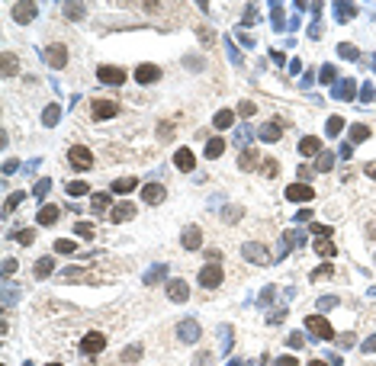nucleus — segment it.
Instances as JSON below:
<instances>
[{"label": "nucleus", "mask_w": 376, "mask_h": 366, "mask_svg": "<svg viewBox=\"0 0 376 366\" xmlns=\"http://www.w3.org/2000/svg\"><path fill=\"white\" fill-rule=\"evenodd\" d=\"M74 247H77V244H74V241H68V238H62V241H55V251H58V254H71Z\"/></svg>", "instance_id": "obj_34"}, {"label": "nucleus", "mask_w": 376, "mask_h": 366, "mask_svg": "<svg viewBox=\"0 0 376 366\" xmlns=\"http://www.w3.org/2000/svg\"><path fill=\"white\" fill-rule=\"evenodd\" d=\"M222 151H225V138H212L206 145V158H219Z\"/></svg>", "instance_id": "obj_25"}, {"label": "nucleus", "mask_w": 376, "mask_h": 366, "mask_svg": "<svg viewBox=\"0 0 376 366\" xmlns=\"http://www.w3.org/2000/svg\"><path fill=\"white\" fill-rule=\"evenodd\" d=\"M77 235H93V225H87V222H81V225H77Z\"/></svg>", "instance_id": "obj_43"}, {"label": "nucleus", "mask_w": 376, "mask_h": 366, "mask_svg": "<svg viewBox=\"0 0 376 366\" xmlns=\"http://www.w3.org/2000/svg\"><path fill=\"white\" fill-rule=\"evenodd\" d=\"M367 138H370L367 125H351V142H367Z\"/></svg>", "instance_id": "obj_28"}, {"label": "nucleus", "mask_w": 376, "mask_h": 366, "mask_svg": "<svg viewBox=\"0 0 376 366\" xmlns=\"http://www.w3.org/2000/svg\"><path fill=\"white\" fill-rule=\"evenodd\" d=\"M13 241H20V244H32V241H36V231H32V228L16 231V235H13Z\"/></svg>", "instance_id": "obj_30"}, {"label": "nucleus", "mask_w": 376, "mask_h": 366, "mask_svg": "<svg viewBox=\"0 0 376 366\" xmlns=\"http://www.w3.org/2000/svg\"><path fill=\"white\" fill-rule=\"evenodd\" d=\"M180 241H184L187 251H196V247L203 244V231L196 228V225H190V228H184V238H180Z\"/></svg>", "instance_id": "obj_10"}, {"label": "nucleus", "mask_w": 376, "mask_h": 366, "mask_svg": "<svg viewBox=\"0 0 376 366\" xmlns=\"http://www.w3.org/2000/svg\"><path fill=\"white\" fill-rule=\"evenodd\" d=\"M341 55H347V58H351V61H354V55H357V52H354V48H351V45H341Z\"/></svg>", "instance_id": "obj_48"}, {"label": "nucleus", "mask_w": 376, "mask_h": 366, "mask_svg": "<svg viewBox=\"0 0 376 366\" xmlns=\"http://www.w3.org/2000/svg\"><path fill=\"white\" fill-rule=\"evenodd\" d=\"M142 196H145L148 206H158V203H164V186L161 183H148L145 190H142Z\"/></svg>", "instance_id": "obj_11"}, {"label": "nucleus", "mask_w": 376, "mask_h": 366, "mask_svg": "<svg viewBox=\"0 0 376 366\" xmlns=\"http://www.w3.org/2000/svg\"><path fill=\"white\" fill-rule=\"evenodd\" d=\"M132 215H135V206H132V203H119V206L109 212V219H113V222H125V219H132Z\"/></svg>", "instance_id": "obj_15"}, {"label": "nucleus", "mask_w": 376, "mask_h": 366, "mask_svg": "<svg viewBox=\"0 0 376 366\" xmlns=\"http://www.w3.org/2000/svg\"><path fill=\"white\" fill-rule=\"evenodd\" d=\"M39 222H42V225H55V222H58V209H55V206H42V209H39Z\"/></svg>", "instance_id": "obj_22"}, {"label": "nucleus", "mask_w": 376, "mask_h": 366, "mask_svg": "<svg viewBox=\"0 0 376 366\" xmlns=\"http://www.w3.org/2000/svg\"><path fill=\"white\" fill-rule=\"evenodd\" d=\"M170 129H174L170 122H161V125H158V138H170Z\"/></svg>", "instance_id": "obj_39"}, {"label": "nucleus", "mask_w": 376, "mask_h": 366, "mask_svg": "<svg viewBox=\"0 0 376 366\" xmlns=\"http://www.w3.org/2000/svg\"><path fill=\"white\" fill-rule=\"evenodd\" d=\"M209 360H212V357H209V353H203V357L196 360V366H209Z\"/></svg>", "instance_id": "obj_49"}, {"label": "nucleus", "mask_w": 376, "mask_h": 366, "mask_svg": "<svg viewBox=\"0 0 376 366\" xmlns=\"http://www.w3.org/2000/svg\"><path fill=\"white\" fill-rule=\"evenodd\" d=\"M373 347H376V337H370V341L363 344V350H373Z\"/></svg>", "instance_id": "obj_50"}, {"label": "nucleus", "mask_w": 376, "mask_h": 366, "mask_svg": "<svg viewBox=\"0 0 376 366\" xmlns=\"http://www.w3.org/2000/svg\"><path fill=\"white\" fill-rule=\"evenodd\" d=\"M367 235H370V238H376V222H373V225L367 228Z\"/></svg>", "instance_id": "obj_51"}, {"label": "nucleus", "mask_w": 376, "mask_h": 366, "mask_svg": "<svg viewBox=\"0 0 376 366\" xmlns=\"http://www.w3.org/2000/svg\"><path fill=\"white\" fill-rule=\"evenodd\" d=\"M138 357H142V344H132L123 350V363H138Z\"/></svg>", "instance_id": "obj_26"}, {"label": "nucleus", "mask_w": 376, "mask_h": 366, "mask_svg": "<svg viewBox=\"0 0 376 366\" xmlns=\"http://www.w3.org/2000/svg\"><path fill=\"white\" fill-rule=\"evenodd\" d=\"M276 366H296V360H292V357H280V360H276Z\"/></svg>", "instance_id": "obj_46"}, {"label": "nucleus", "mask_w": 376, "mask_h": 366, "mask_svg": "<svg viewBox=\"0 0 376 366\" xmlns=\"http://www.w3.org/2000/svg\"><path fill=\"white\" fill-rule=\"evenodd\" d=\"M238 113H241V116H254V113H257V106H254V103H248V100H245V103H241V106H238Z\"/></svg>", "instance_id": "obj_38"}, {"label": "nucleus", "mask_w": 376, "mask_h": 366, "mask_svg": "<svg viewBox=\"0 0 376 366\" xmlns=\"http://www.w3.org/2000/svg\"><path fill=\"white\" fill-rule=\"evenodd\" d=\"M315 254H318V257H334L338 247H334V241H328V238H318V241H315Z\"/></svg>", "instance_id": "obj_17"}, {"label": "nucleus", "mask_w": 376, "mask_h": 366, "mask_svg": "<svg viewBox=\"0 0 376 366\" xmlns=\"http://www.w3.org/2000/svg\"><path fill=\"white\" fill-rule=\"evenodd\" d=\"M241 254H245L248 260H254V264H261V267H267V264H270V251L264 247V244H245Z\"/></svg>", "instance_id": "obj_6"}, {"label": "nucleus", "mask_w": 376, "mask_h": 366, "mask_svg": "<svg viewBox=\"0 0 376 366\" xmlns=\"http://www.w3.org/2000/svg\"><path fill=\"white\" fill-rule=\"evenodd\" d=\"M106 206H109V199L103 196V193H97V196H93V209L100 212V209H106Z\"/></svg>", "instance_id": "obj_37"}, {"label": "nucleus", "mask_w": 376, "mask_h": 366, "mask_svg": "<svg viewBox=\"0 0 376 366\" xmlns=\"http://www.w3.org/2000/svg\"><path fill=\"white\" fill-rule=\"evenodd\" d=\"M103 347H106V337H103L100 331H90V334L81 341V350H84V353H100Z\"/></svg>", "instance_id": "obj_7"}, {"label": "nucleus", "mask_w": 376, "mask_h": 366, "mask_svg": "<svg viewBox=\"0 0 376 366\" xmlns=\"http://www.w3.org/2000/svg\"><path fill=\"white\" fill-rule=\"evenodd\" d=\"M177 334H180V337H187V344H193L200 331H196V325H193V321H184V325L177 328Z\"/></svg>", "instance_id": "obj_23"}, {"label": "nucleus", "mask_w": 376, "mask_h": 366, "mask_svg": "<svg viewBox=\"0 0 376 366\" xmlns=\"http://www.w3.org/2000/svg\"><path fill=\"white\" fill-rule=\"evenodd\" d=\"M264 161H267V164H264V174L273 177V174H276V161H273V158H264Z\"/></svg>", "instance_id": "obj_40"}, {"label": "nucleus", "mask_w": 376, "mask_h": 366, "mask_svg": "<svg viewBox=\"0 0 376 366\" xmlns=\"http://www.w3.org/2000/svg\"><path fill=\"white\" fill-rule=\"evenodd\" d=\"M309 366H325V363H322V360H312V363H309Z\"/></svg>", "instance_id": "obj_52"}, {"label": "nucleus", "mask_w": 376, "mask_h": 366, "mask_svg": "<svg viewBox=\"0 0 376 366\" xmlns=\"http://www.w3.org/2000/svg\"><path fill=\"white\" fill-rule=\"evenodd\" d=\"M23 199H26V193H13V196H10V199H7V203H3V212H7V215H10V212H13V209H16V206H20V203H23Z\"/></svg>", "instance_id": "obj_29"}, {"label": "nucleus", "mask_w": 376, "mask_h": 366, "mask_svg": "<svg viewBox=\"0 0 376 366\" xmlns=\"http://www.w3.org/2000/svg\"><path fill=\"white\" fill-rule=\"evenodd\" d=\"M306 328L312 331L315 337H322V341H334V328H331V321L322 318V315H309V318H306Z\"/></svg>", "instance_id": "obj_1"}, {"label": "nucleus", "mask_w": 376, "mask_h": 366, "mask_svg": "<svg viewBox=\"0 0 376 366\" xmlns=\"http://www.w3.org/2000/svg\"><path fill=\"white\" fill-rule=\"evenodd\" d=\"M135 81L138 84H154V81H161V68H154V64H142L135 71Z\"/></svg>", "instance_id": "obj_9"}, {"label": "nucleus", "mask_w": 376, "mask_h": 366, "mask_svg": "<svg viewBox=\"0 0 376 366\" xmlns=\"http://www.w3.org/2000/svg\"><path fill=\"white\" fill-rule=\"evenodd\" d=\"M290 344H292V347H302L306 341H302V334H292V337H290Z\"/></svg>", "instance_id": "obj_47"}, {"label": "nucleus", "mask_w": 376, "mask_h": 366, "mask_svg": "<svg viewBox=\"0 0 376 366\" xmlns=\"http://www.w3.org/2000/svg\"><path fill=\"white\" fill-rule=\"evenodd\" d=\"M84 193H87V183H84V180L68 183V196H84Z\"/></svg>", "instance_id": "obj_31"}, {"label": "nucleus", "mask_w": 376, "mask_h": 366, "mask_svg": "<svg viewBox=\"0 0 376 366\" xmlns=\"http://www.w3.org/2000/svg\"><path fill=\"white\" fill-rule=\"evenodd\" d=\"M3 74H7V77L16 74V55H10V52L3 55Z\"/></svg>", "instance_id": "obj_33"}, {"label": "nucleus", "mask_w": 376, "mask_h": 366, "mask_svg": "<svg viewBox=\"0 0 376 366\" xmlns=\"http://www.w3.org/2000/svg\"><path fill=\"white\" fill-rule=\"evenodd\" d=\"M200 39L206 42V45H212V29H200Z\"/></svg>", "instance_id": "obj_44"}, {"label": "nucleus", "mask_w": 376, "mask_h": 366, "mask_svg": "<svg viewBox=\"0 0 376 366\" xmlns=\"http://www.w3.org/2000/svg\"><path fill=\"white\" fill-rule=\"evenodd\" d=\"M257 164H261V154H257V148H245V151H241L238 167H241V170H254Z\"/></svg>", "instance_id": "obj_14"}, {"label": "nucleus", "mask_w": 376, "mask_h": 366, "mask_svg": "<svg viewBox=\"0 0 376 366\" xmlns=\"http://www.w3.org/2000/svg\"><path fill=\"white\" fill-rule=\"evenodd\" d=\"M318 148H322V142H318L315 135H309V138H302V142H299V151L302 154H318Z\"/></svg>", "instance_id": "obj_20"}, {"label": "nucleus", "mask_w": 376, "mask_h": 366, "mask_svg": "<svg viewBox=\"0 0 376 366\" xmlns=\"http://www.w3.org/2000/svg\"><path fill=\"white\" fill-rule=\"evenodd\" d=\"M174 164L180 170H193V151L190 148H180V151H177V158H174Z\"/></svg>", "instance_id": "obj_19"}, {"label": "nucleus", "mask_w": 376, "mask_h": 366, "mask_svg": "<svg viewBox=\"0 0 376 366\" xmlns=\"http://www.w3.org/2000/svg\"><path fill=\"white\" fill-rule=\"evenodd\" d=\"M328 273H331V264H328V267H322V270H315V273H312V283L322 280V276H328Z\"/></svg>", "instance_id": "obj_42"}, {"label": "nucleus", "mask_w": 376, "mask_h": 366, "mask_svg": "<svg viewBox=\"0 0 376 366\" xmlns=\"http://www.w3.org/2000/svg\"><path fill=\"white\" fill-rule=\"evenodd\" d=\"M167 296L174 299V302H187L190 289H187V283H184V280H170V283H167Z\"/></svg>", "instance_id": "obj_13"}, {"label": "nucleus", "mask_w": 376, "mask_h": 366, "mask_svg": "<svg viewBox=\"0 0 376 366\" xmlns=\"http://www.w3.org/2000/svg\"><path fill=\"white\" fill-rule=\"evenodd\" d=\"M97 77H100V84H109V87L125 84V71L123 68H113V64H103V68L97 71Z\"/></svg>", "instance_id": "obj_3"}, {"label": "nucleus", "mask_w": 376, "mask_h": 366, "mask_svg": "<svg viewBox=\"0 0 376 366\" xmlns=\"http://www.w3.org/2000/svg\"><path fill=\"white\" fill-rule=\"evenodd\" d=\"M64 16H68V20H81V16H84V7H81V3H68V7H64Z\"/></svg>", "instance_id": "obj_32"}, {"label": "nucleus", "mask_w": 376, "mask_h": 366, "mask_svg": "<svg viewBox=\"0 0 376 366\" xmlns=\"http://www.w3.org/2000/svg\"><path fill=\"white\" fill-rule=\"evenodd\" d=\"M367 170H370V177H376V167H367Z\"/></svg>", "instance_id": "obj_53"}, {"label": "nucleus", "mask_w": 376, "mask_h": 366, "mask_svg": "<svg viewBox=\"0 0 376 366\" xmlns=\"http://www.w3.org/2000/svg\"><path fill=\"white\" fill-rule=\"evenodd\" d=\"M68 161H71V167H77V170H87V167L93 164V154L87 151L84 145H74V148L68 151Z\"/></svg>", "instance_id": "obj_4"}, {"label": "nucleus", "mask_w": 376, "mask_h": 366, "mask_svg": "<svg viewBox=\"0 0 376 366\" xmlns=\"http://www.w3.org/2000/svg\"><path fill=\"white\" fill-rule=\"evenodd\" d=\"M312 231H315V235H331L328 225H312Z\"/></svg>", "instance_id": "obj_45"}, {"label": "nucleus", "mask_w": 376, "mask_h": 366, "mask_svg": "<svg viewBox=\"0 0 376 366\" xmlns=\"http://www.w3.org/2000/svg\"><path fill=\"white\" fill-rule=\"evenodd\" d=\"M231 122H235V113H231V109H222V113H215V129H229Z\"/></svg>", "instance_id": "obj_24"}, {"label": "nucleus", "mask_w": 376, "mask_h": 366, "mask_svg": "<svg viewBox=\"0 0 376 366\" xmlns=\"http://www.w3.org/2000/svg\"><path fill=\"white\" fill-rule=\"evenodd\" d=\"M116 103L113 100H93V116H97V119H109V116H116Z\"/></svg>", "instance_id": "obj_12"}, {"label": "nucleus", "mask_w": 376, "mask_h": 366, "mask_svg": "<svg viewBox=\"0 0 376 366\" xmlns=\"http://www.w3.org/2000/svg\"><path fill=\"white\" fill-rule=\"evenodd\" d=\"M312 196H315V190L309 183H292V186H286V199H290V203H309Z\"/></svg>", "instance_id": "obj_5"}, {"label": "nucleus", "mask_w": 376, "mask_h": 366, "mask_svg": "<svg viewBox=\"0 0 376 366\" xmlns=\"http://www.w3.org/2000/svg\"><path fill=\"white\" fill-rule=\"evenodd\" d=\"M42 119H45V125H55V122H58V106H48Z\"/></svg>", "instance_id": "obj_36"}, {"label": "nucleus", "mask_w": 376, "mask_h": 366, "mask_svg": "<svg viewBox=\"0 0 376 366\" xmlns=\"http://www.w3.org/2000/svg\"><path fill=\"white\" fill-rule=\"evenodd\" d=\"M222 267H219V264H206V267L200 270V286L203 289H215V286H219V283H222Z\"/></svg>", "instance_id": "obj_2"}, {"label": "nucleus", "mask_w": 376, "mask_h": 366, "mask_svg": "<svg viewBox=\"0 0 376 366\" xmlns=\"http://www.w3.org/2000/svg\"><path fill=\"white\" fill-rule=\"evenodd\" d=\"M261 138L264 142H276V138H280V125H276V122H267L261 129Z\"/></svg>", "instance_id": "obj_27"}, {"label": "nucleus", "mask_w": 376, "mask_h": 366, "mask_svg": "<svg viewBox=\"0 0 376 366\" xmlns=\"http://www.w3.org/2000/svg\"><path fill=\"white\" fill-rule=\"evenodd\" d=\"M13 16H16V20H20V23H29L32 16H36V3H16Z\"/></svg>", "instance_id": "obj_18"}, {"label": "nucleus", "mask_w": 376, "mask_h": 366, "mask_svg": "<svg viewBox=\"0 0 376 366\" xmlns=\"http://www.w3.org/2000/svg\"><path fill=\"white\" fill-rule=\"evenodd\" d=\"M331 161H334L331 154H322V161H318V170H328V167H331Z\"/></svg>", "instance_id": "obj_41"}, {"label": "nucleus", "mask_w": 376, "mask_h": 366, "mask_svg": "<svg viewBox=\"0 0 376 366\" xmlns=\"http://www.w3.org/2000/svg\"><path fill=\"white\" fill-rule=\"evenodd\" d=\"M325 129H328V135H334V132H341V129H344V122H341V116H331V119H328V125H325Z\"/></svg>", "instance_id": "obj_35"}, {"label": "nucleus", "mask_w": 376, "mask_h": 366, "mask_svg": "<svg viewBox=\"0 0 376 366\" xmlns=\"http://www.w3.org/2000/svg\"><path fill=\"white\" fill-rule=\"evenodd\" d=\"M52 270H55V260H52V257H42V260H36V270H32V276H36V280H45Z\"/></svg>", "instance_id": "obj_16"}, {"label": "nucleus", "mask_w": 376, "mask_h": 366, "mask_svg": "<svg viewBox=\"0 0 376 366\" xmlns=\"http://www.w3.org/2000/svg\"><path fill=\"white\" fill-rule=\"evenodd\" d=\"M135 186H138L135 177H123V180H116V183H113V193H132Z\"/></svg>", "instance_id": "obj_21"}, {"label": "nucleus", "mask_w": 376, "mask_h": 366, "mask_svg": "<svg viewBox=\"0 0 376 366\" xmlns=\"http://www.w3.org/2000/svg\"><path fill=\"white\" fill-rule=\"evenodd\" d=\"M45 61L52 64V68H64V64H68V48L64 45H48L45 48Z\"/></svg>", "instance_id": "obj_8"}]
</instances>
